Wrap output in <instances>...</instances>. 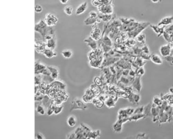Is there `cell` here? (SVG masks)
<instances>
[{
	"mask_svg": "<svg viewBox=\"0 0 173 139\" xmlns=\"http://www.w3.org/2000/svg\"><path fill=\"white\" fill-rule=\"evenodd\" d=\"M35 31L41 35L44 41L47 36H54V31L52 27L48 26L45 21L42 20L35 25Z\"/></svg>",
	"mask_w": 173,
	"mask_h": 139,
	"instance_id": "6da1fadb",
	"label": "cell"
},
{
	"mask_svg": "<svg viewBox=\"0 0 173 139\" xmlns=\"http://www.w3.org/2000/svg\"><path fill=\"white\" fill-rule=\"evenodd\" d=\"M35 74H43L45 75L50 76V73L47 69V66L40 62V60H37L35 61Z\"/></svg>",
	"mask_w": 173,
	"mask_h": 139,
	"instance_id": "7a4b0ae2",
	"label": "cell"
},
{
	"mask_svg": "<svg viewBox=\"0 0 173 139\" xmlns=\"http://www.w3.org/2000/svg\"><path fill=\"white\" fill-rule=\"evenodd\" d=\"M150 25L151 23L149 22H141L137 28L129 32V36L132 38H136L139 34L141 33L143 30L150 26Z\"/></svg>",
	"mask_w": 173,
	"mask_h": 139,
	"instance_id": "3957f363",
	"label": "cell"
},
{
	"mask_svg": "<svg viewBox=\"0 0 173 139\" xmlns=\"http://www.w3.org/2000/svg\"><path fill=\"white\" fill-rule=\"evenodd\" d=\"M88 109L87 106L84 103L83 100L79 98H75L71 102V110H86Z\"/></svg>",
	"mask_w": 173,
	"mask_h": 139,
	"instance_id": "277c9868",
	"label": "cell"
},
{
	"mask_svg": "<svg viewBox=\"0 0 173 139\" xmlns=\"http://www.w3.org/2000/svg\"><path fill=\"white\" fill-rule=\"evenodd\" d=\"M44 21L48 26L52 27L57 25L59 20L58 18L54 14L51 13H48L45 15Z\"/></svg>",
	"mask_w": 173,
	"mask_h": 139,
	"instance_id": "5b68a950",
	"label": "cell"
},
{
	"mask_svg": "<svg viewBox=\"0 0 173 139\" xmlns=\"http://www.w3.org/2000/svg\"><path fill=\"white\" fill-rule=\"evenodd\" d=\"M90 36L96 41H99L102 38V33L96 23L93 25Z\"/></svg>",
	"mask_w": 173,
	"mask_h": 139,
	"instance_id": "8992f818",
	"label": "cell"
},
{
	"mask_svg": "<svg viewBox=\"0 0 173 139\" xmlns=\"http://www.w3.org/2000/svg\"><path fill=\"white\" fill-rule=\"evenodd\" d=\"M100 13L105 14H112L114 12V7L112 4L101 5L98 7Z\"/></svg>",
	"mask_w": 173,
	"mask_h": 139,
	"instance_id": "52a82bcc",
	"label": "cell"
},
{
	"mask_svg": "<svg viewBox=\"0 0 173 139\" xmlns=\"http://www.w3.org/2000/svg\"><path fill=\"white\" fill-rule=\"evenodd\" d=\"M47 45L45 42L35 40V50L38 54H43L46 50Z\"/></svg>",
	"mask_w": 173,
	"mask_h": 139,
	"instance_id": "ba28073f",
	"label": "cell"
},
{
	"mask_svg": "<svg viewBox=\"0 0 173 139\" xmlns=\"http://www.w3.org/2000/svg\"><path fill=\"white\" fill-rule=\"evenodd\" d=\"M172 49V45L170 43L161 46L160 47L159 51L161 55L164 58L170 55Z\"/></svg>",
	"mask_w": 173,
	"mask_h": 139,
	"instance_id": "9c48e42d",
	"label": "cell"
},
{
	"mask_svg": "<svg viewBox=\"0 0 173 139\" xmlns=\"http://www.w3.org/2000/svg\"><path fill=\"white\" fill-rule=\"evenodd\" d=\"M150 27L153 29L154 32L158 34L157 37L158 38L163 35L164 32H165V29L166 27L165 26H159L158 25H151V24Z\"/></svg>",
	"mask_w": 173,
	"mask_h": 139,
	"instance_id": "30bf717a",
	"label": "cell"
},
{
	"mask_svg": "<svg viewBox=\"0 0 173 139\" xmlns=\"http://www.w3.org/2000/svg\"><path fill=\"white\" fill-rule=\"evenodd\" d=\"M173 22V16H166L162 19L158 23V26H165L170 25Z\"/></svg>",
	"mask_w": 173,
	"mask_h": 139,
	"instance_id": "8fae6325",
	"label": "cell"
},
{
	"mask_svg": "<svg viewBox=\"0 0 173 139\" xmlns=\"http://www.w3.org/2000/svg\"><path fill=\"white\" fill-rule=\"evenodd\" d=\"M94 95V94L91 89H88L85 91L84 95L83 96L82 100L84 103H90L92 101Z\"/></svg>",
	"mask_w": 173,
	"mask_h": 139,
	"instance_id": "7c38bea8",
	"label": "cell"
},
{
	"mask_svg": "<svg viewBox=\"0 0 173 139\" xmlns=\"http://www.w3.org/2000/svg\"><path fill=\"white\" fill-rule=\"evenodd\" d=\"M47 68L50 73V76L53 79H57L59 74L58 69L57 67L53 66H47Z\"/></svg>",
	"mask_w": 173,
	"mask_h": 139,
	"instance_id": "4fadbf2b",
	"label": "cell"
},
{
	"mask_svg": "<svg viewBox=\"0 0 173 139\" xmlns=\"http://www.w3.org/2000/svg\"><path fill=\"white\" fill-rule=\"evenodd\" d=\"M88 6V3L86 1L84 2L77 7L75 11V15H79L84 13L87 10Z\"/></svg>",
	"mask_w": 173,
	"mask_h": 139,
	"instance_id": "5bb4252c",
	"label": "cell"
},
{
	"mask_svg": "<svg viewBox=\"0 0 173 139\" xmlns=\"http://www.w3.org/2000/svg\"><path fill=\"white\" fill-rule=\"evenodd\" d=\"M112 0H92V4L94 6L99 7L102 5L112 4Z\"/></svg>",
	"mask_w": 173,
	"mask_h": 139,
	"instance_id": "9a60e30c",
	"label": "cell"
},
{
	"mask_svg": "<svg viewBox=\"0 0 173 139\" xmlns=\"http://www.w3.org/2000/svg\"><path fill=\"white\" fill-rule=\"evenodd\" d=\"M152 104L149 103L146 105L144 106V111L143 114H144V119L147 118L152 117L151 114Z\"/></svg>",
	"mask_w": 173,
	"mask_h": 139,
	"instance_id": "2e32d148",
	"label": "cell"
},
{
	"mask_svg": "<svg viewBox=\"0 0 173 139\" xmlns=\"http://www.w3.org/2000/svg\"><path fill=\"white\" fill-rule=\"evenodd\" d=\"M140 96L139 94L132 93L128 97V100L130 103L134 104H139L140 100Z\"/></svg>",
	"mask_w": 173,
	"mask_h": 139,
	"instance_id": "e0dca14e",
	"label": "cell"
},
{
	"mask_svg": "<svg viewBox=\"0 0 173 139\" xmlns=\"http://www.w3.org/2000/svg\"><path fill=\"white\" fill-rule=\"evenodd\" d=\"M140 77L137 76L134 79L133 83V87L136 90L140 92L142 87Z\"/></svg>",
	"mask_w": 173,
	"mask_h": 139,
	"instance_id": "ac0fdd59",
	"label": "cell"
},
{
	"mask_svg": "<svg viewBox=\"0 0 173 139\" xmlns=\"http://www.w3.org/2000/svg\"><path fill=\"white\" fill-rule=\"evenodd\" d=\"M150 60L153 63L157 65H161L163 63V60L161 56L157 54L151 55Z\"/></svg>",
	"mask_w": 173,
	"mask_h": 139,
	"instance_id": "d6986e66",
	"label": "cell"
},
{
	"mask_svg": "<svg viewBox=\"0 0 173 139\" xmlns=\"http://www.w3.org/2000/svg\"><path fill=\"white\" fill-rule=\"evenodd\" d=\"M84 42L87 44V45L91 48L93 50L97 48V44L96 41L94 40L91 36L86 38L84 40Z\"/></svg>",
	"mask_w": 173,
	"mask_h": 139,
	"instance_id": "ffe728a7",
	"label": "cell"
},
{
	"mask_svg": "<svg viewBox=\"0 0 173 139\" xmlns=\"http://www.w3.org/2000/svg\"><path fill=\"white\" fill-rule=\"evenodd\" d=\"M68 126L71 127H74L77 125V119L74 115H71L68 117L67 120Z\"/></svg>",
	"mask_w": 173,
	"mask_h": 139,
	"instance_id": "44dd1931",
	"label": "cell"
},
{
	"mask_svg": "<svg viewBox=\"0 0 173 139\" xmlns=\"http://www.w3.org/2000/svg\"><path fill=\"white\" fill-rule=\"evenodd\" d=\"M43 54L45 57L48 58H52L57 56V53L54 50L50 49H46Z\"/></svg>",
	"mask_w": 173,
	"mask_h": 139,
	"instance_id": "7402d4cb",
	"label": "cell"
},
{
	"mask_svg": "<svg viewBox=\"0 0 173 139\" xmlns=\"http://www.w3.org/2000/svg\"><path fill=\"white\" fill-rule=\"evenodd\" d=\"M102 60V57L100 56L98 58L91 60L90 64L93 67H100Z\"/></svg>",
	"mask_w": 173,
	"mask_h": 139,
	"instance_id": "603a6c76",
	"label": "cell"
},
{
	"mask_svg": "<svg viewBox=\"0 0 173 139\" xmlns=\"http://www.w3.org/2000/svg\"><path fill=\"white\" fill-rule=\"evenodd\" d=\"M47 47L49 49L54 50L56 47V42L54 39V38L47 40L45 42Z\"/></svg>",
	"mask_w": 173,
	"mask_h": 139,
	"instance_id": "cb8c5ba5",
	"label": "cell"
},
{
	"mask_svg": "<svg viewBox=\"0 0 173 139\" xmlns=\"http://www.w3.org/2000/svg\"><path fill=\"white\" fill-rule=\"evenodd\" d=\"M98 18L104 22H108L111 20L112 18V14H105L100 13L98 15Z\"/></svg>",
	"mask_w": 173,
	"mask_h": 139,
	"instance_id": "d4e9b609",
	"label": "cell"
},
{
	"mask_svg": "<svg viewBox=\"0 0 173 139\" xmlns=\"http://www.w3.org/2000/svg\"><path fill=\"white\" fill-rule=\"evenodd\" d=\"M122 122L119 120L116 122L113 126V128L116 132H121L122 129Z\"/></svg>",
	"mask_w": 173,
	"mask_h": 139,
	"instance_id": "484cf974",
	"label": "cell"
},
{
	"mask_svg": "<svg viewBox=\"0 0 173 139\" xmlns=\"http://www.w3.org/2000/svg\"><path fill=\"white\" fill-rule=\"evenodd\" d=\"M61 54L63 57L66 59H69L73 55V52L71 49H66L62 51Z\"/></svg>",
	"mask_w": 173,
	"mask_h": 139,
	"instance_id": "4316f807",
	"label": "cell"
},
{
	"mask_svg": "<svg viewBox=\"0 0 173 139\" xmlns=\"http://www.w3.org/2000/svg\"><path fill=\"white\" fill-rule=\"evenodd\" d=\"M144 116L143 114H133L128 118V120L130 121H137L142 119L144 118Z\"/></svg>",
	"mask_w": 173,
	"mask_h": 139,
	"instance_id": "83f0119b",
	"label": "cell"
},
{
	"mask_svg": "<svg viewBox=\"0 0 173 139\" xmlns=\"http://www.w3.org/2000/svg\"><path fill=\"white\" fill-rule=\"evenodd\" d=\"M137 41L141 44L145 45L146 42V36L144 34L141 33L137 37Z\"/></svg>",
	"mask_w": 173,
	"mask_h": 139,
	"instance_id": "f1b7e54d",
	"label": "cell"
},
{
	"mask_svg": "<svg viewBox=\"0 0 173 139\" xmlns=\"http://www.w3.org/2000/svg\"><path fill=\"white\" fill-rule=\"evenodd\" d=\"M97 19H94V18H91L89 16V17L86 18V19L84 20V24L86 25H93L97 22Z\"/></svg>",
	"mask_w": 173,
	"mask_h": 139,
	"instance_id": "f546056e",
	"label": "cell"
},
{
	"mask_svg": "<svg viewBox=\"0 0 173 139\" xmlns=\"http://www.w3.org/2000/svg\"><path fill=\"white\" fill-rule=\"evenodd\" d=\"M63 11L64 13L68 15L71 16L73 13V7L71 5H67L64 7Z\"/></svg>",
	"mask_w": 173,
	"mask_h": 139,
	"instance_id": "4dcf8cb0",
	"label": "cell"
},
{
	"mask_svg": "<svg viewBox=\"0 0 173 139\" xmlns=\"http://www.w3.org/2000/svg\"><path fill=\"white\" fill-rule=\"evenodd\" d=\"M163 103L162 99L158 96H156L153 98V103L156 104L158 107H161Z\"/></svg>",
	"mask_w": 173,
	"mask_h": 139,
	"instance_id": "1f68e13d",
	"label": "cell"
},
{
	"mask_svg": "<svg viewBox=\"0 0 173 139\" xmlns=\"http://www.w3.org/2000/svg\"><path fill=\"white\" fill-rule=\"evenodd\" d=\"M36 111L38 114L41 115H45V108L42 105H38L37 107Z\"/></svg>",
	"mask_w": 173,
	"mask_h": 139,
	"instance_id": "d6a6232c",
	"label": "cell"
},
{
	"mask_svg": "<svg viewBox=\"0 0 173 139\" xmlns=\"http://www.w3.org/2000/svg\"><path fill=\"white\" fill-rule=\"evenodd\" d=\"M144 106H143L138 107L137 108L134 109V113L133 114H143V111H144Z\"/></svg>",
	"mask_w": 173,
	"mask_h": 139,
	"instance_id": "836d02e7",
	"label": "cell"
},
{
	"mask_svg": "<svg viewBox=\"0 0 173 139\" xmlns=\"http://www.w3.org/2000/svg\"><path fill=\"white\" fill-rule=\"evenodd\" d=\"M103 41L104 44L105 45L110 47L112 46V42L110 38L107 37V36L103 38Z\"/></svg>",
	"mask_w": 173,
	"mask_h": 139,
	"instance_id": "e575fe53",
	"label": "cell"
},
{
	"mask_svg": "<svg viewBox=\"0 0 173 139\" xmlns=\"http://www.w3.org/2000/svg\"><path fill=\"white\" fill-rule=\"evenodd\" d=\"M145 70L143 67H140L137 70V76L140 77L142 76L145 74Z\"/></svg>",
	"mask_w": 173,
	"mask_h": 139,
	"instance_id": "d590c367",
	"label": "cell"
},
{
	"mask_svg": "<svg viewBox=\"0 0 173 139\" xmlns=\"http://www.w3.org/2000/svg\"><path fill=\"white\" fill-rule=\"evenodd\" d=\"M165 59L171 65H173V56L171 55L165 57Z\"/></svg>",
	"mask_w": 173,
	"mask_h": 139,
	"instance_id": "8d00e7d4",
	"label": "cell"
},
{
	"mask_svg": "<svg viewBox=\"0 0 173 139\" xmlns=\"http://www.w3.org/2000/svg\"><path fill=\"white\" fill-rule=\"evenodd\" d=\"M43 10V7L39 4H36L35 7V11L37 13H40Z\"/></svg>",
	"mask_w": 173,
	"mask_h": 139,
	"instance_id": "74e56055",
	"label": "cell"
},
{
	"mask_svg": "<svg viewBox=\"0 0 173 139\" xmlns=\"http://www.w3.org/2000/svg\"><path fill=\"white\" fill-rule=\"evenodd\" d=\"M98 14L96 12L94 11H91L89 12V16L94 19H97L98 18Z\"/></svg>",
	"mask_w": 173,
	"mask_h": 139,
	"instance_id": "f35d334b",
	"label": "cell"
},
{
	"mask_svg": "<svg viewBox=\"0 0 173 139\" xmlns=\"http://www.w3.org/2000/svg\"><path fill=\"white\" fill-rule=\"evenodd\" d=\"M165 32L169 34L173 33V23L170 25L167 28L165 29Z\"/></svg>",
	"mask_w": 173,
	"mask_h": 139,
	"instance_id": "ab89813d",
	"label": "cell"
},
{
	"mask_svg": "<svg viewBox=\"0 0 173 139\" xmlns=\"http://www.w3.org/2000/svg\"><path fill=\"white\" fill-rule=\"evenodd\" d=\"M94 82L96 85L98 86H100L102 84V81H101L100 79L98 77H96L95 79Z\"/></svg>",
	"mask_w": 173,
	"mask_h": 139,
	"instance_id": "60d3db41",
	"label": "cell"
},
{
	"mask_svg": "<svg viewBox=\"0 0 173 139\" xmlns=\"http://www.w3.org/2000/svg\"><path fill=\"white\" fill-rule=\"evenodd\" d=\"M45 136L41 133L38 132L36 133V138L38 139H45Z\"/></svg>",
	"mask_w": 173,
	"mask_h": 139,
	"instance_id": "b9f144b4",
	"label": "cell"
},
{
	"mask_svg": "<svg viewBox=\"0 0 173 139\" xmlns=\"http://www.w3.org/2000/svg\"><path fill=\"white\" fill-rule=\"evenodd\" d=\"M62 109H63V107H58L55 108L54 109L55 114H58L59 113L61 112Z\"/></svg>",
	"mask_w": 173,
	"mask_h": 139,
	"instance_id": "7bdbcfd3",
	"label": "cell"
},
{
	"mask_svg": "<svg viewBox=\"0 0 173 139\" xmlns=\"http://www.w3.org/2000/svg\"><path fill=\"white\" fill-rule=\"evenodd\" d=\"M59 1L62 4H67L68 1H69V0H59Z\"/></svg>",
	"mask_w": 173,
	"mask_h": 139,
	"instance_id": "ee69618b",
	"label": "cell"
},
{
	"mask_svg": "<svg viewBox=\"0 0 173 139\" xmlns=\"http://www.w3.org/2000/svg\"><path fill=\"white\" fill-rule=\"evenodd\" d=\"M152 3H158L159 1V0H151Z\"/></svg>",
	"mask_w": 173,
	"mask_h": 139,
	"instance_id": "f6af8a7d",
	"label": "cell"
},
{
	"mask_svg": "<svg viewBox=\"0 0 173 139\" xmlns=\"http://www.w3.org/2000/svg\"><path fill=\"white\" fill-rule=\"evenodd\" d=\"M169 91L170 92L172 93V94H173V88H172L169 89Z\"/></svg>",
	"mask_w": 173,
	"mask_h": 139,
	"instance_id": "bcb514c9",
	"label": "cell"
}]
</instances>
